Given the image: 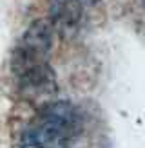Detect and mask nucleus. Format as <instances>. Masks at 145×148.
<instances>
[{
	"mask_svg": "<svg viewBox=\"0 0 145 148\" xmlns=\"http://www.w3.org/2000/svg\"><path fill=\"white\" fill-rule=\"evenodd\" d=\"M78 2L76 0H58V4L53 5V18L56 24H72L78 20Z\"/></svg>",
	"mask_w": 145,
	"mask_h": 148,
	"instance_id": "3",
	"label": "nucleus"
},
{
	"mask_svg": "<svg viewBox=\"0 0 145 148\" xmlns=\"http://www.w3.org/2000/svg\"><path fill=\"white\" fill-rule=\"evenodd\" d=\"M80 2H84V4H94V2H98V0H80Z\"/></svg>",
	"mask_w": 145,
	"mask_h": 148,
	"instance_id": "4",
	"label": "nucleus"
},
{
	"mask_svg": "<svg viewBox=\"0 0 145 148\" xmlns=\"http://www.w3.org/2000/svg\"><path fill=\"white\" fill-rule=\"evenodd\" d=\"M53 47V29L46 22H35L18 42L13 53V69L18 74L47 67V58Z\"/></svg>",
	"mask_w": 145,
	"mask_h": 148,
	"instance_id": "2",
	"label": "nucleus"
},
{
	"mask_svg": "<svg viewBox=\"0 0 145 148\" xmlns=\"http://www.w3.org/2000/svg\"><path fill=\"white\" fill-rule=\"evenodd\" d=\"M142 2H143V4H145V0H142Z\"/></svg>",
	"mask_w": 145,
	"mask_h": 148,
	"instance_id": "5",
	"label": "nucleus"
},
{
	"mask_svg": "<svg viewBox=\"0 0 145 148\" xmlns=\"http://www.w3.org/2000/svg\"><path fill=\"white\" fill-rule=\"evenodd\" d=\"M84 130L82 112L69 101H53L36 112L20 134V146H67Z\"/></svg>",
	"mask_w": 145,
	"mask_h": 148,
	"instance_id": "1",
	"label": "nucleus"
}]
</instances>
